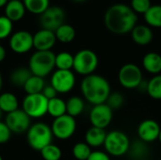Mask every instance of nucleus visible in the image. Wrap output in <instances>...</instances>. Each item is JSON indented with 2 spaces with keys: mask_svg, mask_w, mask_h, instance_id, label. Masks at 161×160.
Segmentation results:
<instances>
[{
  "mask_svg": "<svg viewBox=\"0 0 161 160\" xmlns=\"http://www.w3.org/2000/svg\"><path fill=\"white\" fill-rule=\"evenodd\" d=\"M137 21L138 16L130 6L122 3L110 6L104 16L107 29L116 35L130 33L137 25Z\"/></svg>",
  "mask_w": 161,
  "mask_h": 160,
  "instance_id": "f257e3e1",
  "label": "nucleus"
},
{
  "mask_svg": "<svg viewBox=\"0 0 161 160\" xmlns=\"http://www.w3.org/2000/svg\"><path fill=\"white\" fill-rule=\"evenodd\" d=\"M80 90L84 99L93 106L106 103L111 93L109 82L104 76L96 74L84 76L80 84Z\"/></svg>",
  "mask_w": 161,
  "mask_h": 160,
  "instance_id": "f03ea898",
  "label": "nucleus"
},
{
  "mask_svg": "<svg viewBox=\"0 0 161 160\" xmlns=\"http://www.w3.org/2000/svg\"><path fill=\"white\" fill-rule=\"evenodd\" d=\"M56 55L52 51H36L28 61V69L33 75L44 78L55 68Z\"/></svg>",
  "mask_w": 161,
  "mask_h": 160,
  "instance_id": "7ed1b4c3",
  "label": "nucleus"
},
{
  "mask_svg": "<svg viewBox=\"0 0 161 160\" xmlns=\"http://www.w3.org/2000/svg\"><path fill=\"white\" fill-rule=\"evenodd\" d=\"M130 144V139L125 132L121 130H112L107 133L103 146L108 156L120 157L127 155Z\"/></svg>",
  "mask_w": 161,
  "mask_h": 160,
  "instance_id": "20e7f679",
  "label": "nucleus"
},
{
  "mask_svg": "<svg viewBox=\"0 0 161 160\" xmlns=\"http://www.w3.org/2000/svg\"><path fill=\"white\" fill-rule=\"evenodd\" d=\"M26 133V139L29 146L36 151H41L45 146L51 144L54 137L51 127L43 123L32 124Z\"/></svg>",
  "mask_w": 161,
  "mask_h": 160,
  "instance_id": "39448f33",
  "label": "nucleus"
},
{
  "mask_svg": "<svg viewBox=\"0 0 161 160\" xmlns=\"http://www.w3.org/2000/svg\"><path fill=\"white\" fill-rule=\"evenodd\" d=\"M98 57L92 50L82 49L74 56L73 69L78 74L87 76L94 74L98 67Z\"/></svg>",
  "mask_w": 161,
  "mask_h": 160,
  "instance_id": "423d86ee",
  "label": "nucleus"
},
{
  "mask_svg": "<svg viewBox=\"0 0 161 160\" xmlns=\"http://www.w3.org/2000/svg\"><path fill=\"white\" fill-rule=\"evenodd\" d=\"M118 80L125 89H138L143 81L142 69L134 63H125L119 70Z\"/></svg>",
  "mask_w": 161,
  "mask_h": 160,
  "instance_id": "0eeeda50",
  "label": "nucleus"
},
{
  "mask_svg": "<svg viewBox=\"0 0 161 160\" xmlns=\"http://www.w3.org/2000/svg\"><path fill=\"white\" fill-rule=\"evenodd\" d=\"M48 100L42 94H26L23 100V110L31 119H39L47 114Z\"/></svg>",
  "mask_w": 161,
  "mask_h": 160,
  "instance_id": "6e6552de",
  "label": "nucleus"
},
{
  "mask_svg": "<svg viewBox=\"0 0 161 160\" xmlns=\"http://www.w3.org/2000/svg\"><path fill=\"white\" fill-rule=\"evenodd\" d=\"M53 136L60 141L70 139L76 130L75 119L68 114L56 118L51 125Z\"/></svg>",
  "mask_w": 161,
  "mask_h": 160,
  "instance_id": "1a4fd4ad",
  "label": "nucleus"
},
{
  "mask_svg": "<svg viewBox=\"0 0 161 160\" xmlns=\"http://www.w3.org/2000/svg\"><path fill=\"white\" fill-rule=\"evenodd\" d=\"M58 93H68L75 85V76L71 70H56L50 84Z\"/></svg>",
  "mask_w": 161,
  "mask_h": 160,
  "instance_id": "9d476101",
  "label": "nucleus"
},
{
  "mask_svg": "<svg viewBox=\"0 0 161 160\" xmlns=\"http://www.w3.org/2000/svg\"><path fill=\"white\" fill-rule=\"evenodd\" d=\"M65 12L63 8L58 6L49 7L43 13L41 14L40 24L42 28L51 31H56L61 25L64 24Z\"/></svg>",
  "mask_w": 161,
  "mask_h": 160,
  "instance_id": "9b49d317",
  "label": "nucleus"
},
{
  "mask_svg": "<svg viewBox=\"0 0 161 160\" xmlns=\"http://www.w3.org/2000/svg\"><path fill=\"white\" fill-rule=\"evenodd\" d=\"M113 110L106 104L93 106L90 112V122L92 126L106 129L112 122Z\"/></svg>",
  "mask_w": 161,
  "mask_h": 160,
  "instance_id": "f8f14e48",
  "label": "nucleus"
},
{
  "mask_svg": "<svg viewBox=\"0 0 161 160\" xmlns=\"http://www.w3.org/2000/svg\"><path fill=\"white\" fill-rule=\"evenodd\" d=\"M5 124L8 125L11 133L22 134L27 132L31 126V118L28 117L23 109H17L7 114Z\"/></svg>",
  "mask_w": 161,
  "mask_h": 160,
  "instance_id": "ddd939ff",
  "label": "nucleus"
},
{
  "mask_svg": "<svg viewBox=\"0 0 161 160\" xmlns=\"http://www.w3.org/2000/svg\"><path fill=\"white\" fill-rule=\"evenodd\" d=\"M9 47L16 54H25L33 48V35L26 30L13 33L9 39Z\"/></svg>",
  "mask_w": 161,
  "mask_h": 160,
  "instance_id": "4468645a",
  "label": "nucleus"
},
{
  "mask_svg": "<svg viewBox=\"0 0 161 160\" xmlns=\"http://www.w3.org/2000/svg\"><path fill=\"white\" fill-rule=\"evenodd\" d=\"M160 129V125L157 121L153 119H146L142 121L138 126L137 133L139 140L146 143L154 142L158 141Z\"/></svg>",
  "mask_w": 161,
  "mask_h": 160,
  "instance_id": "2eb2a0df",
  "label": "nucleus"
},
{
  "mask_svg": "<svg viewBox=\"0 0 161 160\" xmlns=\"http://www.w3.org/2000/svg\"><path fill=\"white\" fill-rule=\"evenodd\" d=\"M57 41L54 31L42 28L33 35V47L37 51H51Z\"/></svg>",
  "mask_w": 161,
  "mask_h": 160,
  "instance_id": "dca6fc26",
  "label": "nucleus"
},
{
  "mask_svg": "<svg viewBox=\"0 0 161 160\" xmlns=\"http://www.w3.org/2000/svg\"><path fill=\"white\" fill-rule=\"evenodd\" d=\"M131 33V38L133 41L141 46H144L149 44L153 41V31L150 26L145 25H137Z\"/></svg>",
  "mask_w": 161,
  "mask_h": 160,
  "instance_id": "f3484780",
  "label": "nucleus"
},
{
  "mask_svg": "<svg viewBox=\"0 0 161 160\" xmlns=\"http://www.w3.org/2000/svg\"><path fill=\"white\" fill-rule=\"evenodd\" d=\"M25 11L26 9L22 0H8L5 6V16L12 23L23 19Z\"/></svg>",
  "mask_w": 161,
  "mask_h": 160,
  "instance_id": "a211bd4d",
  "label": "nucleus"
},
{
  "mask_svg": "<svg viewBox=\"0 0 161 160\" xmlns=\"http://www.w3.org/2000/svg\"><path fill=\"white\" fill-rule=\"evenodd\" d=\"M150 147L148 143L137 140L130 144L127 155L132 160H147L150 157Z\"/></svg>",
  "mask_w": 161,
  "mask_h": 160,
  "instance_id": "6ab92c4d",
  "label": "nucleus"
},
{
  "mask_svg": "<svg viewBox=\"0 0 161 160\" xmlns=\"http://www.w3.org/2000/svg\"><path fill=\"white\" fill-rule=\"evenodd\" d=\"M142 67L143 69L153 74H161V55L157 52H149L144 55L142 58Z\"/></svg>",
  "mask_w": 161,
  "mask_h": 160,
  "instance_id": "aec40b11",
  "label": "nucleus"
},
{
  "mask_svg": "<svg viewBox=\"0 0 161 160\" xmlns=\"http://www.w3.org/2000/svg\"><path fill=\"white\" fill-rule=\"evenodd\" d=\"M107 137V132L105 129L92 126L85 134V142L92 148H97L104 145Z\"/></svg>",
  "mask_w": 161,
  "mask_h": 160,
  "instance_id": "412c9836",
  "label": "nucleus"
},
{
  "mask_svg": "<svg viewBox=\"0 0 161 160\" xmlns=\"http://www.w3.org/2000/svg\"><path fill=\"white\" fill-rule=\"evenodd\" d=\"M0 109L7 114L19 109V102L15 94L11 92H3L0 94Z\"/></svg>",
  "mask_w": 161,
  "mask_h": 160,
  "instance_id": "4be33fe9",
  "label": "nucleus"
},
{
  "mask_svg": "<svg viewBox=\"0 0 161 160\" xmlns=\"http://www.w3.org/2000/svg\"><path fill=\"white\" fill-rule=\"evenodd\" d=\"M31 75H32V74L28 68L20 67V68H17L11 72L10 76H9V80L13 86L19 87V88H24L25 82L28 80V78Z\"/></svg>",
  "mask_w": 161,
  "mask_h": 160,
  "instance_id": "5701e85b",
  "label": "nucleus"
},
{
  "mask_svg": "<svg viewBox=\"0 0 161 160\" xmlns=\"http://www.w3.org/2000/svg\"><path fill=\"white\" fill-rule=\"evenodd\" d=\"M85 108V102L79 96H72L66 102V114L75 118L79 116Z\"/></svg>",
  "mask_w": 161,
  "mask_h": 160,
  "instance_id": "b1692460",
  "label": "nucleus"
},
{
  "mask_svg": "<svg viewBox=\"0 0 161 160\" xmlns=\"http://www.w3.org/2000/svg\"><path fill=\"white\" fill-rule=\"evenodd\" d=\"M144 20L148 26L161 27V5H152L150 8L143 14Z\"/></svg>",
  "mask_w": 161,
  "mask_h": 160,
  "instance_id": "393cba45",
  "label": "nucleus"
},
{
  "mask_svg": "<svg viewBox=\"0 0 161 160\" xmlns=\"http://www.w3.org/2000/svg\"><path fill=\"white\" fill-rule=\"evenodd\" d=\"M47 114L53 118H58L66 114V102L58 97L48 100Z\"/></svg>",
  "mask_w": 161,
  "mask_h": 160,
  "instance_id": "a878e982",
  "label": "nucleus"
},
{
  "mask_svg": "<svg viewBox=\"0 0 161 160\" xmlns=\"http://www.w3.org/2000/svg\"><path fill=\"white\" fill-rule=\"evenodd\" d=\"M55 35L57 41L62 43H70L75 38V30L71 25L63 24L55 31Z\"/></svg>",
  "mask_w": 161,
  "mask_h": 160,
  "instance_id": "bb28decb",
  "label": "nucleus"
},
{
  "mask_svg": "<svg viewBox=\"0 0 161 160\" xmlns=\"http://www.w3.org/2000/svg\"><path fill=\"white\" fill-rule=\"evenodd\" d=\"M44 87H45L44 78L32 74L25 82L24 86V90L26 92V94H37V93H42Z\"/></svg>",
  "mask_w": 161,
  "mask_h": 160,
  "instance_id": "cd10ccee",
  "label": "nucleus"
},
{
  "mask_svg": "<svg viewBox=\"0 0 161 160\" xmlns=\"http://www.w3.org/2000/svg\"><path fill=\"white\" fill-rule=\"evenodd\" d=\"M25 9L33 14L41 15L50 6V0H23Z\"/></svg>",
  "mask_w": 161,
  "mask_h": 160,
  "instance_id": "c85d7f7f",
  "label": "nucleus"
},
{
  "mask_svg": "<svg viewBox=\"0 0 161 160\" xmlns=\"http://www.w3.org/2000/svg\"><path fill=\"white\" fill-rule=\"evenodd\" d=\"M55 67L58 70H71L74 67V56L69 52H60L55 57Z\"/></svg>",
  "mask_w": 161,
  "mask_h": 160,
  "instance_id": "c756f323",
  "label": "nucleus"
},
{
  "mask_svg": "<svg viewBox=\"0 0 161 160\" xmlns=\"http://www.w3.org/2000/svg\"><path fill=\"white\" fill-rule=\"evenodd\" d=\"M147 94L154 100H161V74L154 75L147 82Z\"/></svg>",
  "mask_w": 161,
  "mask_h": 160,
  "instance_id": "7c9ffc66",
  "label": "nucleus"
},
{
  "mask_svg": "<svg viewBox=\"0 0 161 160\" xmlns=\"http://www.w3.org/2000/svg\"><path fill=\"white\" fill-rule=\"evenodd\" d=\"M41 156L44 160H60L62 157L61 149L53 143L45 146L41 151Z\"/></svg>",
  "mask_w": 161,
  "mask_h": 160,
  "instance_id": "2f4dec72",
  "label": "nucleus"
},
{
  "mask_svg": "<svg viewBox=\"0 0 161 160\" xmlns=\"http://www.w3.org/2000/svg\"><path fill=\"white\" fill-rule=\"evenodd\" d=\"M92 152V148L86 142H77L72 150L74 157L77 160H87Z\"/></svg>",
  "mask_w": 161,
  "mask_h": 160,
  "instance_id": "473e14b6",
  "label": "nucleus"
},
{
  "mask_svg": "<svg viewBox=\"0 0 161 160\" xmlns=\"http://www.w3.org/2000/svg\"><path fill=\"white\" fill-rule=\"evenodd\" d=\"M106 104L112 109L116 110L121 108L125 104V96L121 92H111L108 97Z\"/></svg>",
  "mask_w": 161,
  "mask_h": 160,
  "instance_id": "72a5a7b5",
  "label": "nucleus"
},
{
  "mask_svg": "<svg viewBox=\"0 0 161 160\" xmlns=\"http://www.w3.org/2000/svg\"><path fill=\"white\" fill-rule=\"evenodd\" d=\"M13 23L5 15L0 16V40H4L10 36L12 32Z\"/></svg>",
  "mask_w": 161,
  "mask_h": 160,
  "instance_id": "f704fd0d",
  "label": "nucleus"
},
{
  "mask_svg": "<svg viewBox=\"0 0 161 160\" xmlns=\"http://www.w3.org/2000/svg\"><path fill=\"white\" fill-rule=\"evenodd\" d=\"M152 6L150 0H131L130 8L137 14H144Z\"/></svg>",
  "mask_w": 161,
  "mask_h": 160,
  "instance_id": "c9c22d12",
  "label": "nucleus"
},
{
  "mask_svg": "<svg viewBox=\"0 0 161 160\" xmlns=\"http://www.w3.org/2000/svg\"><path fill=\"white\" fill-rule=\"evenodd\" d=\"M10 137H11V131L9 130L8 125L5 123L0 122V144H4L8 142Z\"/></svg>",
  "mask_w": 161,
  "mask_h": 160,
  "instance_id": "e433bc0d",
  "label": "nucleus"
},
{
  "mask_svg": "<svg viewBox=\"0 0 161 160\" xmlns=\"http://www.w3.org/2000/svg\"><path fill=\"white\" fill-rule=\"evenodd\" d=\"M87 160H111L110 157L106 153L102 151H92L90 155L89 158Z\"/></svg>",
  "mask_w": 161,
  "mask_h": 160,
  "instance_id": "4c0bfd02",
  "label": "nucleus"
},
{
  "mask_svg": "<svg viewBox=\"0 0 161 160\" xmlns=\"http://www.w3.org/2000/svg\"><path fill=\"white\" fill-rule=\"evenodd\" d=\"M57 91L56 90L51 86V85H48V86H45L43 91H42V94L47 99V100H50V99H53L55 97H57Z\"/></svg>",
  "mask_w": 161,
  "mask_h": 160,
  "instance_id": "58836bf2",
  "label": "nucleus"
},
{
  "mask_svg": "<svg viewBox=\"0 0 161 160\" xmlns=\"http://www.w3.org/2000/svg\"><path fill=\"white\" fill-rule=\"evenodd\" d=\"M6 55H7V53H6V49H5V48L0 44V62H2V61L5 59Z\"/></svg>",
  "mask_w": 161,
  "mask_h": 160,
  "instance_id": "ea45409f",
  "label": "nucleus"
},
{
  "mask_svg": "<svg viewBox=\"0 0 161 160\" xmlns=\"http://www.w3.org/2000/svg\"><path fill=\"white\" fill-rule=\"evenodd\" d=\"M8 2V0H0V8H5V6L7 5Z\"/></svg>",
  "mask_w": 161,
  "mask_h": 160,
  "instance_id": "a19ab883",
  "label": "nucleus"
},
{
  "mask_svg": "<svg viewBox=\"0 0 161 160\" xmlns=\"http://www.w3.org/2000/svg\"><path fill=\"white\" fill-rule=\"evenodd\" d=\"M2 86H3V79H2V74L0 73V91L2 89Z\"/></svg>",
  "mask_w": 161,
  "mask_h": 160,
  "instance_id": "79ce46f5",
  "label": "nucleus"
},
{
  "mask_svg": "<svg viewBox=\"0 0 161 160\" xmlns=\"http://www.w3.org/2000/svg\"><path fill=\"white\" fill-rule=\"evenodd\" d=\"M158 141H159L161 143V129H160V132H159V136H158Z\"/></svg>",
  "mask_w": 161,
  "mask_h": 160,
  "instance_id": "37998d69",
  "label": "nucleus"
},
{
  "mask_svg": "<svg viewBox=\"0 0 161 160\" xmlns=\"http://www.w3.org/2000/svg\"><path fill=\"white\" fill-rule=\"evenodd\" d=\"M74 1H75V2H82V1H85V0H74Z\"/></svg>",
  "mask_w": 161,
  "mask_h": 160,
  "instance_id": "c03bdc74",
  "label": "nucleus"
},
{
  "mask_svg": "<svg viewBox=\"0 0 161 160\" xmlns=\"http://www.w3.org/2000/svg\"><path fill=\"white\" fill-rule=\"evenodd\" d=\"M2 113H3V112H2L1 109H0V119H1V117H2Z\"/></svg>",
  "mask_w": 161,
  "mask_h": 160,
  "instance_id": "a18cd8bd",
  "label": "nucleus"
},
{
  "mask_svg": "<svg viewBox=\"0 0 161 160\" xmlns=\"http://www.w3.org/2000/svg\"><path fill=\"white\" fill-rule=\"evenodd\" d=\"M0 160H3V157H2L1 156H0Z\"/></svg>",
  "mask_w": 161,
  "mask_h": 160,
  "instance_id": "49530a36",
  "label": "nucleus"
}]
</instances>
